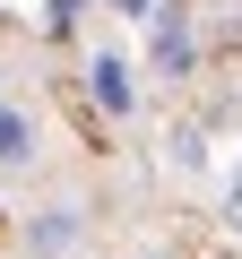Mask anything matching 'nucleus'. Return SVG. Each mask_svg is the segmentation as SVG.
<instances>
[{
	"instance_id": "7ed1b4c3",
	"label": "nucleus",
	"mask_w": 242,
	"mask_h": 259,
	"mask_svg": "<svg viewBox=\"0 0 242 259\" xmlns=\"http://www.w3.org/2000/svg\"><path fill=\"white\" fill-rule=\"evenodd\" d=\"M0 164H35V121L18 104H0Z\"/></svg>"
},
{
	"instance_id": "39448f33",
	"label": "nucleus",
	"mask_w": 242,
	"mask_h": 259,
	"mask_svg": "<svg viewBox=\"0 0 242 259\" xmlns=\"http://www.w3.org/2000/svg\"><path fill=\"white\" fill-rule=\"evenodd\" d=\"M112 9H121V18H156V0H112Z\"/></svg>"
},
{
	"instance_id": "f257e3e1",
	"label": "nucleus",
	"mask_w": 242,
	"mask_h": 259,
	"mask_svg": "<svg viewBox=\"0 0 242 259\" xmlns=\"http://www.w3.org/2000/svg\"><path fill=\"white\" fill-rule=\"evenodd\" d=\"M87 95L121 121V112H139V78H130V61H121V52H104L95 69H87Z\"/></svg>"
},
{
	"instance_id": "20e7f679",
	"label": "nucleus",
	"mask_w": 242,
	"mask_h": 259,
	"mask_svg": "<svg viewBox=\"0 0 242 259\" xmlns=\"http://www.w3.org/2000/svg\"><path fill=\"white\" fill-rule=\"evenodd\" d=\"M78 242V207H44L35 216V250H69Z\"/></svg>"
},
{
	"instance_id": "f03ea898",
	"label": "nucleus",
	"mask_w": 242,
	"mask_h": 259,
	"mask_svg": "<svg viewBox=\"0 0 242 259\" xmlns=\"http://www.w3.org/2000/svg\"><path fill=\"white\" fill-rule=\"evenodd\" d=\"M156 69H165V78H190V69H199V44H190V18H182V9L156 18Z\"/></svg>"
},
{
	"instance_id": "423d86ee",
	"label": "nucleus",
	"mask_w": 242,
	"mask_h": 259,
	"mask_svg": "<svg viewBox=\"0 0 242 259\" xmlns=\"http://www.w3.org/2000/svg\"><path fill=\"white\" fill-rule=\"evenodd\" d=\"M225 207H233V225H242V173H233V190H225Z\"/></svg>"
}]
</instances>
